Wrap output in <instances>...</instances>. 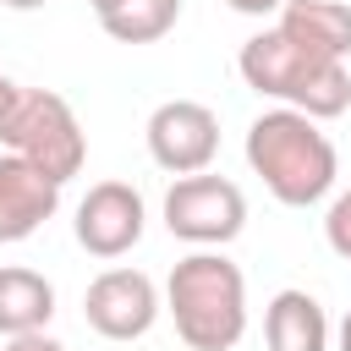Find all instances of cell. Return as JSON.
I'll return each mask as SVG.
<instances>
[{
    "label": "cell",
    "instance_id": "6da1fadb",
    "mask_svg": "<svg viewBox=\"0 0 351 351\" xmlns=\"http://www.w3.org/2000/svg\"><path fill=\"white\" fill-rule=\"evenodd\" d=\"M247 165L252 176L269 186L274 203L285 208H313L335 192V176H340V159H335V143L329 132L280 104V110H263L252 126H247Z\"/></svg>",
    "mask_w": 351,
    "mask_h": 351
},
{
    "label": "cell",
    "instance_id": "7a4b0ae2",
    "mask_svg": "<svg viewBox=\"0 0 351 351\" xmlns=\"http://www.w3.org/2000/svg\"><path fill=\"white\" fill-rule=\"evenodd\" d=\"M165 313L176 318L181 346L230 351L247 335V274L219 247L186 252L165 280Z\"/></svg>",
    "mask_w": 351,
    "mask_h": 351
},
{
    "label": "cell",
    "instance_id": "3957f363",
    "mask_svg": "<svg viewBox=\"0 0 351 351\" xmlns=\"http://www.w3.org/2000/svg\"><path fill=\"white\" fill-rule=\"evenodd\" d=\"M236 71L252 93L263 99H280L313 121H335L351 110V71L346 60H329V55H313L302 49L296 38H285L280 27H263L241 44L236 55Z\"/></svg>",
    "mask_w": 351,
    "mask_h": 351
},
{
    "label": "cell",
    "instance_id": "277c9868",
    "mask_svg": "<svg viewBox=\"0 0 351 351\" xmlns=\"http://www.w3.org/2000/svg\"><path fill=\"white\" fill-rule=\"evenodd\" d=\"M0 143L5 154H22L27 165H38L44 176H55L60 186L71 176H82L88 165V137H82V121L77 110L49 93V88H16L5 121H0Z\"/></svg>",
    "mask_w": 351,
    "mask_h": 351
},
{
    "label": "cell",
    "instance_id": "5b68a950",
    "mask_svg": "<svg viewBox=\"0 0 351 351\" xmlns=\"http://www.w3.org/2000/svg\"><path fill=\"white\" fill-rule=\"evenodd\" d=\"M165 230L186 247H225L247 230V197L225 176H176L165 192Z\"/></svg>",
    "mask_w": 351,
    "mask_h": 351
},
{
    "label": "cell",
    "instance_id": "8992f818",
    "mask_svg": "<svg viewBox=\"0 0 351 351\" xmlns=\"http://www.w3.org/2000/svg\"><path fill=\"white\" fill-rule=\"evenodd\" d=\"M143 137H148V159H154L159 170H170V176H197V170H208L214 154H219V115H214L208 104H197V99H165V104L148 115Z\"/></svg>",
    "mask_w": 351,
    "mask_h": 351
},
{
    "label": "cell",
    "instance_id": "52a82bcc",
    "mask_svg": "<svg viewBox=\"0 0 351 351\" xmlns=\"http://www.w3.org/2000/svg\"><path fill=\"white\" fill-rule=\"evenodd\" d=\"M159 313H165L159 285L143 269H104L82 291V318L104 340H143L159 324Z\"/></svg>",
    "mask_w": 351,
    "mask_h": 351
},
{
    "label": "cell",
    "instance_id": "ba28073f",
    "mask_svg": "<svg viewBox=\"0 0 351 351\" xmlns=\"http://www.w3.org/2000/svg\"><path fill=\"white\" fill-rule=\"evenodd\" d=\"M77 247L93 258H126L148 230V203L132 181H93L77 203Z\"/></svg>",
    "mask_w": 351,
    "mask_h": 351
},
{
    "label": "cell",
    "instance_id": "9c48e42d",
    "mask_svg": "<svg viewBox=\"0 0 351 351\" xmlns=\"http://www.w3.org/2000/svg\"><path fill=\"white\" fill-rule=\"evenodd\" d=\"M60 208V181L27 165L22 154H0V241H27L55 219Z\"/></svg>",
    "mask_w": 351,
    "mask_h": 351
},
{
    "label": "cell",
    "instance_id": "30bf717a",
    "mask_svg": "<svg viewBox=\"0 0 351 351\" xmlns=\"http://www.w3.org/2000/svg\"><path fill=\"white\" fill-rule=\"evenodd\" d=\"M263 346L269 351H329V313L313 291H274L263 307Z\"/></svg>",
    "mask_w": 351,
    "mask_h": 351
},
{
    "label": "cell",
    "instance_id": "8fae6325",
    "mask_svg": "<svg viewBox=\"0 0 351 351\" xmlns=\"http://www.w3.org/2000/svg\"><path fill=\"white\" fill-rule=\"evenodd\" d=\"M274 27L313 55H329V60L351 55V5L346 0H285Z\"/></svg>",
    "mask_w": 351,
    "mask_h": 351
},
{
    "label": "cell",
    "instance_id": "7c38bea8",
    "mask_svg": "<svg viewBox=\"0 0 351 351\" xmlns=\"http://www.w3.org/2000/svg\"><path fill=\"white\" fill-rule=\"evenodd\" d=\"M55 318V285L38 274V269H22V263H5L0 269V335H33V329H49Z\"/></svg>",
    "mask_w": 351,
    "mask_h": 351
},
{
    "label": "cell",
    "instance_id": "4fadbf2b",
    "mask_svg": "<svg viewBox=\"0 0 351 351\" xmlns=\"http://www.w3.org/2000/svg\"><path fill=\"white\" fill-rule=\"evenodd\" d=\"M181 22V0H121L115 11L99 16V27L115 44H159Z\"/></svg>",
    "mask_w": 351,
    "mask_h": 351
},
{
    "label": "cell",
    "instance_id": "5bb4252c",
    "mask_svg": "<svg viewBox=\"0 0 351 351\" xmlns=\"http://www.w3.org/2000/svg\"><path fill=\"white\" fill-rule=\"evenodd\" d=\"M324 241L351 263V192H340V197L329 203V214H324Z\"/></svg>",
    "mask_w": 351,
    "mask_h": 351
},
{
    "label": "cell",
    "instance_id": "9a60e30c",
    "mask_svg": "<svg viewBox=\"0 0 351 351\" xmlns=\"http://www.w3.org/2000/svg\"><path fill=\"white\" fill-rule=\"evenodd\" d=\"M0 351H66L55 335H44V329H33V335H11Z\"/></svg>",
    "mask_w": 351,
    "mask_h": 351
},
{
    "label": "cell",
    "instance_id": "2e32d148",
    "mask_svg": "<svg viewBox=\"0 0 351 351\" xmlns=\"http://www.w3.org/2000/svg\"><path fill=\"white\" fill-rule=\"evenodd\" d=\"M230 11H241V16H280V5L285 0H225Z\"/></svg>",
    "mask_w": 351,
    "mask_h": 351
},
{
    "label": "cell",
    "instance_id": "e0dca14e",
    "mask_svg": "<svg viewBox=\"0 0 351 351\" xmlns=\"http://www.w3.org/2000/svg\"><path fill=\"white\" fill-rule=\"evenodd\" d=\"M11 99H16V82L0 71V121H5V110H11Z\"/></svg>",
    "mask_w": 351,
    "mask_h": 351
},
{
    "label": "cell",
    "instance_id": "ac0fdd59",
    "mask_svg": "<svg viewBox=\"0 0 351 351\" xmlns=\"http://www.w3.org/2000/svg\"><path fill=\"white\" fill-rule=\"evenodd\" d=\"M0 5H11V11H38V5H49V0H0Z\"/></svg>",
    "mask_w": 351,
    "mask_h": 351
},
{
    "label": "cell",
    "instance_id": "d6986e66",
    "mask_svg": "<svg viewBox=\"0 0 351 351\" xmlns=\"http://www.w3.org/2000/svg\"><path fill=\"white\" fill-rule=\"evenodd\" d=\"M340 351H351V313L340 318Z\"/></svg>",
    "mask_w": 351,
    "mask_h": 351
},
{
    "label": "cell",
    "instance_id": "ffe728a7",
    "mask_svg": "<svg viewBox=\"0 0 351 351\" xmlns=\"http://www.w3.org/2000/svg\"><path fill=\"white\" fill-rule=\"evenodd\" d=\"M88 5H93V16H104V11H115L121 0H88Z\"/></svg>",
    "mask_w": 351,
    "mask_h": 351
}]
</instances>
